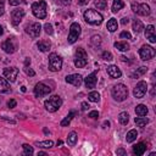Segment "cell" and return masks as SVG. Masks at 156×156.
Segmentation results:
<instances>
[{
	"label": "cell",
	"mask_w": 156,
	"mask_h": 156,
	"mask_svg": "<svg viewBox=\"0 0 156 156\" xmlns=\"http://www.w3.org/2000/svg\"><path fill=\"white\" fill-rule=\"evenodd\" d=\"M84 20L87 23L89 24H94V26H99L101 24L102 22V15L99 13L98 11L93 10V9H89L84 12Z\"/></svg>",
	"instance_id": "cell-1"
},
{
	"label": "cell",
	"mask_w": 156,
	"mask_h": 156,
	"mask_svg": "<svg viewBox=\"0 0 156 156\" xmlns=\"http://www.w3.org/2000/svg\"><path fill=\"white\" fill-rule=\"evenodd\" d=\"M112 98L116 101H124L128 98V88L124 84H116L112 88Z\"/></svg>",
	"instance_id": "cell-2"
},
{
	"label": "cell",
	"mask_w": 156,
	"mask_h": 156,
	"mask_svg": "<svg viewBox=\"0 0 156 156\" xmlns=\"http://www.w3.org/2000/svg\"><path fill=\"white\" fill-rule=\"evenodd\" d=\"M32 12L39 20L45 18L46 17V2L43 1V0L33 2L32 4Z\"/></svg>",
	"instance_id": "cell-3"
},
{
	"label": "cell",
	"mask_w": 156,
	"mask_h": 156,
	"mask_svg": "<svg viewBox=\"0 0 156 156\" xmlns=\"http://www.w3.org/2000/svg\"><path fill=\"white\" fill-rule=\"evenodd\" d=\"M61 105H62V100L58 95H54L44 102V106L49 112H56L61 107Z\"/></svg>",
	"instance_id": "cell-4"
},
{
	"label": "cell",
	"mask_w": 156,
	"mask_h": 156,
	"mask_svg": "<svg viewBox=\"0 0 156 156\" xmlns=\"http://www.w3.org/2000/svg\"><path fill=\"white\" fill-rule=\"evenodd\" d=\"M62 67V58L61 56H58L57 54L52 52L49 55V69L52 72H57L60 71Z\"/></svg>",
	"instance_id": "cell-5"
},
{
	"label": "cell",
	"mask_w": 156,
	"mask_h": 156,
	"mask_svg": "<svg viewBox=\"0 0 156 156\" xmlns=\"http://www.w3.org/2000/svg\"><path fill=\"white\" fill-rule=\"evenodd\" d=\"M155 54H156L155 49L152 46H150V45H143L140 48V50H139V56H140V58L143 61H147V60L154 58Z\"/></svg>",
	"instance_id": "cell-6"
},
{
	"label": "cell",
	"mask_w": 156,
	"mask_h": 156,
	"mask_svg": "<svg viewBox=\"0 0 156 156\" xmlns=\"http://www.w3.org/2000/svg\"><path fill=\"white\" fill-rule=\"evenodd\" d=\"M132 10L139 15V16H149L150 15V6L147 4H138L133 2L132 4Z\"/></svg>",
	"instance_id": "cell-7"
},
{
	"label": "cell",
	"mask_w": 156,
	"mask_h": 156,
	"mask_svg": "<svg viewBox=\"0 0 156 156\" xmlns=\"http://www.w3.org/2000/svg\"><path fill=\"white\" fill-rule=\"evenodd\" d=\"M80 35V26L77 23V22H73L69 27V33H68V43L69 44H73L78 37Z\"/></svg>",
	"instance_id": "cell-8"
},
{
	"label": "cell",
	"mask_w": 156,
	"mask_h": 156,
	"mask_svg": "<svg viewBox=\"0 0 156 156\" xmlns=\"http://www.w3.org/2000/svg\"><path fill=\"white\" fill-rule=\"evenodd\" d=\"M51 90H52V88H50L45 83H41L40 82V83L35 84V87H34V95L37 98H41V96H45V95L50 94Z\"/></svg>",
	"instance_id": "cell-9"
},
{
	"label": "cell",
	"mask_w": 156,
	"mask_h": 156,
	"mask_svg": "<svg viewBox=\"0 0 156 156\" xmlns=\"http://www.w3.org/2000/svg\"><path fill=\"white\" fill-rule=\"evenodd\" d=\"M17 46H18V44H17V40L15 38H7L1 45L4 51L7 54H13L17 50Z\"/></svg>",
	"instance_id": "cell-10"
},
{
	"label": "cell",
	"mask_w": 156,
	"mask_h": 156,
	"mask_svg": "<svg viewBox=\"0 0 156 156\" xmlns=\"http://www.w3.org/2000/svg\"><path fill=\"white\" fill-rule=\"evenodd\" d=\"M146 90H147V84H146V82L140 80V82L136 84V87L134 88L133 95H134L136 99H140V98H143V96L146 94Z\"/></svg>",
	"instance_id": "cell-11"
},
{
	"label": "cell",
	"mask_w": 156,
	"mask_h": 156,
	"mask_svg": "<svg viewBox=\"0 0 156 156\" xmlns=\"http://www.w3.org/2000/svg\"><path fill=\"white\" fill-rule=\"evenodd\" d=\"M40 29H41L40 23L34 22V23H30V24H28V26L26 27V33H28V34H29L30 37H33V38H37V37H39V34H40Z\"/></svg>",
	"instance_id": "cell-12"
},
{
	"label": "cell",
	"mask_w": 156,
	"mask_h": 156,
	"mask_svg": "<svg viewBox=\"0 0 156 156\" xmlns=\"http://www.w3.org/2000/svg\"><path fill=\"white\" fill-rule=\"evenodd\" d=\"M17 76H18V68L17 67H7L4 69V77L11 83H13L16 80Z\"/></svg>",
	"instance_id": "cell-13"
},
{
	"label": "cell",
	"mask_w": 156,
	"mask_h": 156,
	"mask_svg": "<svg viewBox=\"0 0 156 156\" xmlns=\"http://www.w3.org/2000/svg\"><path fill=\"white\" fill-rule=\"evenodd\" d=\"M24 17V10L23 9H16L11 12V20H12V24L17 26L20 24L21 20Z\"/></svg>",
	"instance_id": "cell-14"
},
{
	"label": "cell",
	"mask_w": 156,
	"mask_h": 156,
	"mask_svg": "<svg viewBox=\"0 0 156 156\" xmlns=\"http://www.w3.org/2000/svg\"><path fill=\"white\" fill-rule=\"evenodd\" d=\"M66 82L72 84V85H74V87H79L82 84V82H83V77L80 74H78V73L69 74V76L66 77Z\"/></svg>",
	"instance_id": "cell-15"
},
{
	"label": "cell",
	"mask_w": 156,
	"mask_h": 156,
	"mask_svg": "<svg viewBox=\"0 0 156 156\" xmlns=\"http://www.w3.org/2000/svg\"><path fill=\"white\" fill-rule=\"evenodd\" d=\"M96 72H98V71H95V72L90 73V74H89L87 78H84V84H85V87H87V88H89V89L95 88L96 82H98V78H96Z\"/></svg>",
	"instance_id": "cell-16"
},
{
	"label": "cell",
	"mask_w": 156,
	"mask_h": 156,
	"mask_svg": "<svg viewBox=\"0 0 156 156\" xmlns=\"http://www.w3.org/2000/svg\"><path fill=\"white\" fill-rule=\"evenodd\" d=\"M145 37L146 39H149L150 43H156V35H155V27L152 24H149L145 29Z\"/></svg>",
	"instance_id": "cell-17"
},
{
	"label": "cell",
	"mask_w": 156,
	"mask_h": 156,
	"mask_svg": "<svg viewBox=\"0 0 156 156\" xmlns=\"http://www.w3.org/2000/svg\"><path fill=\"white\" fill-rule=\"evenodd\" d=\"M107 74H108L111 78H119V77L122 76V72H121V69H119L117 66L111 65V66L107 67Z\"/></svg>",
	"instance_id": "cell-18"
},
{
	"label": "cell",
	"mask_w": 156,
	"mask_h": 156,
	"mask_svg": "<svg viewBox=\"0 0 156 156\" xmlns=\"http://www.w3.org/2000/svg\"><path fill=\"white\" fill-rule=\"evenodd\" d=\"M37 46H38V49L40 50V51H43V52H45V51H49L50 50V48H51V43H50V40H39L38 43H37Z\"/></svg>",
	"instance_id": "cell-19"
},
{
	"label": "cell",
	"mask_w": 156,
	"mask_h": 156,
	"mask_svg": "<svg viewBox=\"0 0 156 156\" xmlns=\"http://www.w3.org/2000/svg\"><path fill=\"white\" fill-rule=\"evenodd\" d=\"M146 147H147V146H146L144 143H139V144H136V145L133 146V152H134L135 155L140 156V155H143V154L145 152Z\"/></svg>",
	"instance_id": "cell-20"
},
{
	"label": "cell",
	"mask_w": 156,
	"mask_h": 156,
	"mask_svg": "<svg viewBox=\"0 0 156 156\" xmlns=\"http://www.w3.org/2000/svg\"><path fill=\"white\" fill-rule=\"evenodd\" d=\"M10 90L11 89H10V84H9L7 79L0 77V93H9Z\"/></svg>",
	"instance_id": "cell-21"
},
{
	"label": "cell",
	"mask_w": 156,
	"mask_h": 156,
	"mask_svg": "<svg viewBox=\"0 0 156 156\" xmlns=\"http://www.w3.org/2000/svg\"><path fill=\"white\" fill-rule=\"evenodd\" d=\"M135 113H136L139 117L146 116V115H147V107H146L145 105L140 104V105H138V106L135 107Z\"/></svg>",
	"instance_id": "cell-22"
},
{
	"label": "cell",
	"mask_w": 156,
	"mask_h": 156,
	"mask_svg": "<svg viewBox=\"0 0 156 156\" xmlns=\"http://www.w3.org/2000/svg\"><path fill=\"white\" fill-rule=\"evenodd\" d=\"M76 115H77V112H74V111H71V112H69V113H68V115H67V116H66V117H65V118L61 121V126H62V127H66V126H68V124L71 123L72 118H73Z\"/></svg>",
	"instance_id": "cell-23"
},
{
	"label": "cell",
	"mask_w": 156,
	"mask_h": 156,
	"mask_svg": "<svg viewBox=\"0 0 156 156\" xmlns=\"http://www.w3.org/2000/svg\"><path fill=\"white\" fill-rule=\"evenodd\" d=\"M143 29H144L143 22L139 20H133V30L135 33H140V32H143Z\"/></svg>",
	"instance_id": "cell-24"
},
{
	"label": "cell",
	"mask_w": 156,
	"mask_h": 156,
	"mask_svg": "<svg viewBox=\"0 0 156 156\" xmlns=\"http://www.w3.org/2000/svg\"><path fill=\"white\" fill-rule=\"evenodd\" d=\"M115 48L118 49L119 51H127V50H129V44L127 41H116Z\"/></svg>",
	"instance_id": "cell-25"
},
{
	"label": "cell",
	"mask_w": 156,
	"mask_h": 156,
	"mask_svg": "<svg viewBox=\"0 0 156 156\" xmlns=\"http://www.w3.org/2000/svg\"><path fill=\"white\" fill-rule=\"evenodd\" d=\"M136 136H138V132H136L135 129H130V130L127 133L126 140H127L128 143H133V141L136 139Z\"/></svg>",
	"instance_id": "cell-26"
},
{
	"label": "cell",
	"mask_w": 156,
	"mask_h": 156,
	"mask_svg": "<svg viewBox=\"0 0 156 156\" xmlns=\"http://www.w3.org/2000/svg\"><path fill=\"white\" fill-rule=\"evenodd\" d=\"M77 139H78L77 133H76V132H71V133L68 134V136H67V143H68V145H71V146L76 145Z\"/></svg>",
	"instance_id": "cell-27"
},
{
	"label": "cell",
	"mask_w": 156,
	"mask_h": 156,
	"mask_svg": "<svg viewBox=\"0 0 156 156\" xmlns=\"http://www.w3.org/2000/svg\"><path fill=\"white\" fill-rule=\"evenodd\" d=\"M124 7V2L123 0H113V4H112V12H117L119 11L121 9Z\"/></svg>",
	"instance_id": "cell-28"
},
{
	"label": "cell",
	"mask_w": 156,
	"mask_h": 156,
	"mask_svg": "<svg viewBox=\"0 0 156 156\" xmlns=\"http://www.w3.org/2000/svg\"><path fill=\"white\" fill-rule=\"evenodd\" d=\"M107 29L110 30V32H115V30H117V27H118V23H117V21H116V18H111L108 22H107Z\"/></svg>",
	"instance_id": "cell-29"
},
{
	"label": "cell",
	"mask_w": 156,
	"mask_h": 156,
	"mask_svg": "<svg viewBox=\"0 0 156 156\" xmlns=\"http://www.w3.org/2000/svg\"><path fill=\"white\" fill-rule=\"evenodd\" d=\"M146 71H147V67H139L134 73H132V78H134V79H136V78H139V76H143V74H145L146 73Z\"/></svg>",
	"instance_id": "cell-30"
},
{
	"label": "cell",
	"mask_w": 156,
	"mask_h": 156,
	"mask_svg": "<svg viewBox=\"0 0 156 156\" xmlns=\"http://www.w3.org/2000/svg\"><path fill=\"white\" fill-rule=\"evenodd\" d=\"M118 121H119L121 124L126 126V124L129 122V115H128L127 112H121V113L118 115Z\"/></svg>",
	"instance_id": "cell-31"
},
{
	"label": "cell",
	"mask_w": 156,
	"mask_h": 156,
	"mask_svg": "<svg viewBox=\"0 0 156 156\" xmlns=\"http://www.w3.org/2000/svg\"><path fill=\"white\" fill-rule=\"evenodd\" d=\"M134 122L136 123V126H138V127H144V126H146V124L149 123V119H147V118H145V117L143 116V117H135Z\"/></svg>",
	"instance_id": "cell-32"
},
{
	"label": "cell",
	"mask_w": 156,
	"mask_h": 156,
	"mask_svg": "<svg viewBox=\"0 0 156 156\" xmlns=\"http://www.w3.org/2000/svg\"><path fill=\"white\" fill-rule=\"evenodd\" d=\"M87 63H88L87 58H78V57H76V58H74V66H76V67H78V68L85 67V66H87Z\"/></svg>",
	"instance_id": "cell-33"
},
{
	"label": "cell",
	"mask_w": 156,
	"mask_h": 156,
	"mask_svg": "<svg viewBox=\"0 0 156 156\" xmlns=\"http://www.w3.org/2000/svg\"><path fill=\"white\" fill-rule=\"evenodd\" d=\"M88 100L91 101V102H98L100 100V94L98 91H91L88 95Z\"/></svg>",
	"instance_id": "cell-34"
},
{
	"label": "cell",
	"mask_w": 156,
	"mask_h": 156,
	"mask_svg": "<svg viewBox=\"0 0 156 156\" xmlns=\"http://www.w3.org/2000/svg\"><path fill=\"white\" fill-rule=\"evenodd\" d=\"M90 44H91L94 48H98V46L101 44V37H100V35H93L91 39H90Z\"/></svg>",
	"instance_id": "cell-35"
},
{
	"label": "cell",
	"mask_w": 156,
	"mask_h": 156,
	"mask_svg": "<svg viewBox=\"0 0 156 156\" xmlns=\"http://www.w3.org/2000/svg\"><path fill=\"white\" fill-rule=\"evenodd\" d=\"M94 5L99 9V10H104L107 6V1L106 0H94Z\"/></svg>",
	"instance_id": "cell-36"
},
{
	"label": "cell",
	"mask_w": 156,
	"mask_h": 156,
	"mask_svg": "<svg viewBox=\"0 0 156 156\" xmlns=\"http://www.w3.org/2000/svg\"><path fill=\"white\" fill-rule=\"evenodd\" d=\"M37 145L40 146V147H44V149H50L51 146H54V143H52L51 140H45V141H39V143H37Z\"/></svg>",
	"instance_id": "cell-37"
},
{
	"label": "cell",
	"mask_w": 156,
	"mask_h": 156,
	"mask_svg": "<svg viewBox=\"0 0 156 156\" xmlns=\"http://www.w3.org/2000/svg\"><path fill=\"white\" fill-rule=\"evenodd\" d=\"M76 57H78V58H87V52H85V50L82 49V48H78L77 51H76Z\"/></svg>",
	"instance_id": "cell-38"
},
{
	"label": "cell",
	"mask_w": 156,
	"mask_h": 156,
	"mask_svg": "<svg viewBox=\"0 0 156 156\" xmlns=\"http://www.w3.org/2000/svg\"><path fill=\"white\" fill-rule=\"evenodd\" d=\"M22 147H23V155L28 156V155H32V154H33V147L29 146L28 144H23Z\"/></svg>",
	"instance_id": "cell-39"
},
{
	"label": "cell",
	"mask_w": 156,
	"mask_h": 156,
	"mask_svg": "<svg viewBox=\"0 0 156 156\" xmlns=\"http://www.w3.org/2000/svg\"><path fill=\"white\" fill-rule=\"evenodd\" d=\"M44 29H45V33H46V34H52V33H54L52 26H51L50 23H45V24H44Z\"/></svg>",
	"instance_id": "cell-40"
},
{
	"label": "cell",
	"mask_w": 156,
	"mask_h": 156,
	"mask_svg": "<svg viewBox=\"0 0 156 156\" xmlns=\"http://www.w3.org/2000/svg\"><path fill=\"white\" fill-rule=\"evenodd\" d=\"M101 56H102V58H104L105 61H111V60H112V54L108 52V51H104Z\"/></svg>",
	"instance_id": "cell-41"
},
{
	"label": "cell",
	"mask_w": 156,
	"mask_h": 156,
	"mask_svg": "<svg viewBox=\"0 0 156 156\" xmlns=\"http://www.w3.org/2000/svg\"><path fill=\"white\" fill-rule=\"evenodd\" d=\"M119 37H121L122 39H132L130 33H129V32H127V30H123V32L119 34Z\"/></svg>",
	"instance_id": "cell-42"
},
{
	"label": "cell",
	"mask_w": 156,
	"mask_h": 156,
	"mask_svg": "<svg viewBox=\"0 0 156 156\" xmlns=\"http://www.w3.org/2000/svg\"><path fill=\"white\" fill-rule=\"evenodd\" d=\"M24 72H26V73H27L28 76H30V77H33V76L35 74V72H34V71H33L32 68H29L28 66H27V67H24Z\"/></svg>",
	"instance_id": "cell-43"
},
{
	"label": "cell",
	"mask_w": 156,
	"mask_h": 156,
	"mask_svg": "<svg viewBox=\"0 0 156 156\" xmlns=\"http://www.w3.org/2000/svg\"><path fill=\"white\" fill-rule=\"evenodd\" d=\"M9 2H10L11 6H17L21 2H24V0H9Z\"/></svg>",
	"instance_id": "cell-44"
},
{
	"label": "cell",
	"mask_w": 156,
	"mask_h": 156,
	"mask_svg": "<svg viewBox=\"0 0 156 156\" xmlns=\"http://www.w3.org/2000/svg\"><path fill=\"white\" fill-rule=\"evenodd\" d=\"M7 107H10V108L16 107V100H13V99L9 100V101H7Z\"/></svg>",
	"instance_id": "cell-45"
},
{
	"label": "cell",
	"mask_w": 156,
	"mask_h": 156,
	"mask_svg": "<svg viewBox=\"0 0 156 156\" xmlns=\"http://www.w3.org/2000/svg\"><path fill=\"white\" fill-rule=\"evenodd\" d=\"M88 117H90V118H98L99 117V112L98 111H91V112H89Z\"/></svg>",
	"instance_id": "cell-46"
},
{
	"label": "cell",
	"mask_w": 156,
	"mask_h": 156,
	"mask_svg": "<svg viewBox=\"0 0 156 156\" xmlns=\"http://www.w3.org/2000/svg\"><path fill=\"white\" fill-rule=\"evenodd\" d=\"M4 11H5V6H4V0H0V16L4 15Z\"/></svg>",
	"instance_id": "cell-47"
},
{
	"label": "cell",
	"mask_w": 156,
	"mask_h": 156,
	"mask_svg": "<svg viewBox=\"0 0 156 156\" xmlns=\"http://www.w3.org/2000/svg\"><path fill=\"white\" fill-rule=\"evenodd\" d=\"M127 152H126V150L124 149H122V147H119V149H117V155H121V156H124Z\"/></svg>",
	"instance_id": "cell-48"
},
{
	"label": "cell",
	"mask_w": 156,
	"mask_h": 156,
	"mask_svg": "<svg viewBox=\"0 0 156 156\" xmlns=\"http://www.w3.org/2000/svg\"><path fill=\"white\" fill-rule=\"evenodd\" d=\"M89 107H90V106H89V104H88V102H85V101H84V102H82V110H83V111L88 110Z\"/></svg>",
	"instance_id": "cell-49"
},
{
	"label": "cell",
	"mask_w": 156,
	"mask_h": 156,
	"mask_svg": "<svg viewBox=\"0 0 156 156\" xmlns=\"http://www.w3.org/2000/svg\"><path fill=\"white\" fill-rule=\"evenodd\" d=\"M29 65H30V58L29 57H26V60H24V67H27Z\"/></svg>",
	"instance_id": "cell-50"
},
{
	"label": "cell",
	"mask_w": 156,
	"mask_h": 156,
	"mask_svg": "<svg viewBox=\"0 0 156 156\" xmlns=\"http://www.w3.org/2000/svg\"><path fill=\"white\" fill-rule=\"evenodd\" d=\"M89 2V0H78V4L79 5H87Z\"/></svg>",
	"instance_id": "cell-51"
},
{
	"label": "cell",
	"mask_w": 156,
	"mask_h": 156,
	"mask_svg": "<svg viewBox=\"0 0 156 156\" xmlns=\"http://www.w3.org/2000/svg\"><path fill=\"white\" fill-rule=\"evenodd\" d=\"M60 2L62 5H68V4H71V0H60Z\"/></svg>",
	"instance_id": "cell-52"
},
{
	"label": "cell",
	"mask_w": 156,
	"mask_h": 156,
	"mask_svg": "<svg viewBox=\"0 0 156 156\" xmlns=\"http://www.w3.org/2000/svg\"><path fill=\"white\" fill-rule=\"evenodd\" d=\"M110 127V122L108 121H105L104 122V128H108Z\"/></svg>",
	"instance_id": "cell-53"
},
{
	"label": "cell",
	"mask_w": 156,
	"mask_h": 156,
	"mask_svg": "<svg viewBox=\"0 0 156 156\" xmlns=\"http://www.w3.org/2000/svg\"><path fill=\"white\" fill-rule=\"evenodd\" d=\"M129 22V20L128 18H122V24H127Z\"/></svg>",
	"instance_id": "cell-54"
},
{
	"label": "cell",
	"mask_w": 156,
	"mask_h": 156,
	"mask_svg": "<svg viewBox=\"0 0 156 156\" xmlns=\"http://www.w3.org/2000/svg\"><path fill=\"white\" fill-rule=\"evenodd\" d=\"M38 155H39V156H45V155H46V152H44V151H40V152H38Z\"/></svg>",
	"instance_id": "cell-55"
},
{
	"label": "cell",
	"mask_w": 156,
	"mask_h": 156,
	"mask_svg": "<svg viewBox=\"0 0 156 156\" xmlns=\"http://www.w3.org/2000/svg\"><path fill=\"white\" fill-rule=\"evenodd\" d=\"M121 60H122L123 62H126V61H127V57H126V56H121Z\"/></svg>",
	"instance_id": "cell-56"
},
{
	"label": "cell",
	"mask_w": 156,
	"mask_h": 156,
	"mask_svg": "<svg viewBox=\"0 0 156 156\" xmlns=\"http://www.w3.org/2000/svg\"><path fill=\"white\" fill-rule=\"evenodd\" d=\"M62 145V140H57V146H61Z\"/></svg>",
	"instance_id": "cell-57"
},
{
	"label": "cell",
	"mask_w": 156,
	"mask_h": 156,
	"mask_svg": "<svg viewBox=\"0 0 156 156\" xmlns=\"http://www.w3.org/2000/svg\"><path fill=\"white\" fill-rule=\"evenodd\" d=\"M2 33H4V29H2V27H1V26H0V35H1V34H2Z\"/></svg>",
	"instance_id": "cell-58"
},
{
	"label": "cell",
	"mask_w": 156,
	"mask_h": 156,
	"mask_svg": "<svg viewBox=\"0 0 156 156\" xmlns=\"http://www.w3.org/2000/svg\"><path fill=\"white\" fill-rule=\"evenodd\" d=\"M21 90L24 93V91H26V87H21Z\"/></svg>",
	"instance_id": "cell-59"
}]
</instances>
